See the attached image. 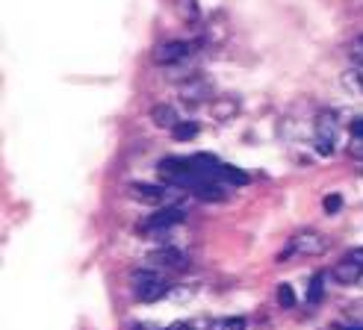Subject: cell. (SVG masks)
<instances>
[{
  "label": "cell",
  "instance_id": "7a4b0ae2",
  "mask_svg": "<svg viewBox=\"0 0 363 330\" xmlns=\"http://www.w3.org/2000/svg\"><path fill=\"white\" fill-rule=\"evenodd\" d=\"M130 289H133L136 301L154 304V301H162L169 295V280L162 278V274H157L154 268H139L130 278Z\"/></svg>",
  "mask_w": 363,
  "mask_h": 330
},
{
  "label": "cell",
  "instance_id": "6da1fadb",
  "mask_svg": "<svg viewBox=\"0 0 363 330\" xmlns=\"http://www.w3.org/2000/svg\"><path fill=\"white\" fill-rule=\"evenodd\" d=\"M331 251V239L319 230H298L293 239L286 242V248L278 254V263H286L289 256H322Z\"/></svg>",
  "mask_w": 363,
  "mask_h": 330
},
{
  "label": "cell",
  "instance_id": "4fadbf2b",
  "mask_svg": "<svg viewBox=\"0 0 363 330\" xmlns=\"http://www.w3.org/2000/svg\"><path fill=\"white\" fill-rule=\"evenodd\" d=\"M322 298H325V274L319 271V274L311 278V283H307V304L316 307Z\"/></svg>",
  "mask_w": 363,
  "mask_h": 330
},
{
  "label": "cell",
  "instance_id": "7c38bea8",
  "mask_svg": "<svg viewBox=\"0 0 363 330\" xmlns=\"http://www.w3.org/2000/svg\"><path fill=\"white\" fill-rule=\"evenodd\" d=\"M349 157L363 159V118H352L349 124V144H346Z\"/></svg>",
  "mask_w": 363,
  "mask_h": 330
},
{
  "label": "cell",
  "instance_id": "277c9868",
  "mask_svg": "<svg viewBox=\"0 0 363 330\" xmlns=\"http://www.w3.org/2000/svg\"><path fill=\"white\" fill-rule=\"evenodd\" d=\"M192 50L195 47L189 42H184V39H169V42H162L160 47H154V62L162 65V68H174V65L184 62Z\"/></svg>",
  "mask_w": 363,
  "mask_h": 330
},
{
  "label": "cell",
  "instance_id": "603a6c76",
  "mask_svg": "<svg viewBox=\"0 0 363 330\" xmlns=\"http://www.w3.org/2000/svg\"><path fill=\"white\" fill-rule=\"evenodd\" d=\"M357 83H360V89H363V65H360V71H357Z\"/></svg>",
  "mask_w": 363,
  "mask_h": 330
},
{
  "label": "cell",
  "instance_id": "5bb4252c",
  "mask_svg": "<svg viewBox=\"0 0 363 330\" xmlns=\"http://www.w3.org/2000/svg\"><path fill=\"white\" fill-rule=\"evenodd\" d=\"M172 133H174V139H177V142H192V139L198 136V124H195V121H189V118H184V121H180V124L174 127Z\"/></svg>",
  "mask_w": 363,
  "mask_h": 330
},
{
  "label": "cell",
  "instance_id": "30bf717a",
  "mask_svg": "<svg viewBox=\"0 0 363 330\" xmlns=\"http://www.w3.org/2000/svg\"><path fill=\"white\" fill-rule=\"evenodd\" d=\"M151 121H154L157 127H162V130H174V127L184 121V118H180V113H177L172 103H157V106L151 109Z\"/></svg>",
  "mask_w": 363,
  "mask_h": 330
},
{
  "label": "cell",
  "instance_id": "3957f363",
  "mask_svg": "<svg viewBox=\"0 0 363 330\" xmlns=\"http://www.w3.org/2000/svg\"><path fill=\"white\" fill-rule=\"evenodd\" d=\"M337 139H340V121L331 109H322L313 121V144L322 157H331L337 151Z\"/></svg>",
  "mask_w": 363,
  "mask_h": 330
},
{
  "label": "cell",
  "instance_id": "cb8c5ba5",
  "mask_svg": "<svg viewBox=\"0 0 363 330\" xmlns=\"http://www.w3.org/2000/svg\"><path fill=\"white\" fill-rule=\"evenodd\" d=\"M357 286H363V274H360V283H357Z\"/></svg>",
  "mask_w": 363,
  "mask_h": 330
},
{
  "label": "cell",
  "instance_id": "2e32d148",
  "mask_svg": "<svg viewBox=\"0 0 363 330\" xmlns=\"http://www.w3.org/2000/svg\"><path fill=\"white\" fill-rule=\"evenodd\" d=\"M177 9H180V15H184L192 27H198V4H195V0H177Z\"/></svg>",
  "mask_w": 363,
  "mask_h": 330
},
{
  "label": "cell",
  "instance_id": "8fae6325",
  "mask_svg": "<svg viewBox=\"0 0 363 330\" xmlns=\"http://www.w3.org/2000/svg\"><path fill=\"white\" fill-rule=\"evenodd\" d=\"M360 274H363V263H354L352 256L342 260L337 268H334V278L342 283V286H357L360 283Z\"/></svg>",
  "mask_w": 363,
  "mask_h": 330
},
{
  "label": "cell",
  "instance_id": "9c48e42d",
  "mask_svg": "<svg viewBox=\"0 0 363 330\" xmlns=\"http://www.w3.org/2000/svg\"><path fill=\"white\" fill-rule=\"evenodd\" d=\"M127 195L133 200H142V204H162L169 198L166 186H154V183H130L127 186Z\"/></svg>",
  "mask_w": 363,
  "mask_h": 330
},
{
  "label": "cell",
  "instance_id": "d6986e66",
  "mask_svg": "<svg viewBox=\"0 0 363 330\" xmlns=\"http://www.w3.org/2000/svg\"><path fill=\"white\" fill-rule=\"evenodd\" d=\"M213 330H245V319H225L219 324H213Z\"/></svg>",
  "mask_w": 363,
  "mask_h": 330
},
{
  "label": "cell",
  "instance_id": "9a60e30c",
  "mask_svg": "<svg viewBox=\"0 0 363 330\" xmlns=\"http://www.w3.org/2000/svg\"><path fill=\"white\" fill-rule=\"evenodd\" d=\"M296 304H298L296 289L289 286V283H281V286H278V307H281V309H296Z\"/></svg>",
  "mask_w": 363,
  "mask_h": 330
},
{
  "label": "cell",
  "instance_id": "8992f818",
  "mask_svg": "<svg viewBox=\"0 0 363 330\" xmlns=\"http://www.w3.org/2000/svg\"><path fill=\"white\" fill-rule=\"evenodd\" d=\"M240 109H242V103H240L237 95H213V101H210V118L219 121V124H228V121H233L240 115Z\"/></svg>",
  "mask_w": 363,
  "mask_h": 330
},
{
  "label": "cell",
  "instance_id": "ac0fdd59",
  "mask_svg": "<svg viewBox=\"0 0 363 330\" xmlns=\"http://www.w3.org/2000/svg\"><path fill=\"white\" fill-rule=\"evenodd\" d=\"M349 57H352L357 65H363V35H354V39H352V45H349Z\"/></svg>",
  "mask_w": 363,
  "mask_h": 330
},
{
  "label": "cell",
  "instance_id": "5b68a950",
  "mask_svg": "<svg viewBox=\"0 0 363 330\" xmlns=\"http://www.w3.org/2000/svg\"><path fill=\"white\" fill-rule=\"evenodd\" d=\"M186 218V210L184 207H166V210H160V212H154L148 222L142 224V233H166L169 227H174V224H180Z\"/></svg>",
  "mask_w": 363,
  "mask_h": 330
},
{
  "label": "cell",
  "instance_id": "7402d4cb",
  "mask_svg": "<svg viewBox=\"0 0 363 330\" xmlns=\"http://www.w3.org/2000/svg\"><path fill=\"white\" fill-rule=\"evenodd\" d=\"M127 330H148V327H145V324H130Z\"/></svg>",
  "mask_w": 363,
  "mask_h": 330
},
{
  "label": "cell",
  "instance_id": "52a82bcc",
  "mask_svg": "<svg viewBox=\"0 0 363 330\" xmlns=\"http://www.w3.org/2000/svg\"><path fill=\"white\" fill-rule=\"evenodd\" d=\"M148 260H151V268H174V271H186L189 268L186 254L177 251V248H160V251H154L148 256Z\"/></svg>",
  "mask_w": 363,
  "mask_h": 330
},
{
  "label": "cell",
  "instance_id": "ffe728a7",
  "mask_svg": "<svg viewBox=\"0 0 363 330\" xmlns=\"http://www.w3.org/2000/svg\"><path fill=\"white\" fill-rule=\"evenodd\" d=\"M346 316H349V319H352L354 324H363V304H352Z\"/></svg>",
  "mask_w": 363,
  "mask_h": 330
},
{
  "label": "cell",
  "instance_id": "44dd1931",
  "mask_svg": "<svg viewBox=\"0 0 363 330\" xmlns=\"http://www.w3.org/2000/svg\"><path fill=\"white\" fill-rule=\"evenodd\" d=\"M337 330H363V324H340Z\"/></svg>",
  "mask_w": 363,
  "mask_h": 330
},
{
  "label": "cell",
  "instance_id": "ba28073f",
  "mask_svg": "<svg viewBox=\"0 0 363 330\" xmlns=\"http://www.w3.org/2000/svg\"><path fill=\"white\" fill-rule=\"evenodd\" d=\"M210 95H213V86H210V80H207V77H201V74H195V77H189L186 83H180V98L189 101V103L213 101Z\"/></svg>",
  "mask_w": 363,
  "mask_h": 330
},
{
  "label": "cell",
  "instance_id": "e0dca14e",
  "mask_svg": "<svg viewBox=\"0 0 363 330\" xmlns=\"http://www.w3.org/2000/svg\"><path fill=\"white\" fill-rule=\"evenodd\" d=\"M322 204H325V212H328V215H337L340 210H342V195H325V200H322Z\"/></svg>",
  "mask_w": 363,
  "mask_h": 330
}]
</instances>
